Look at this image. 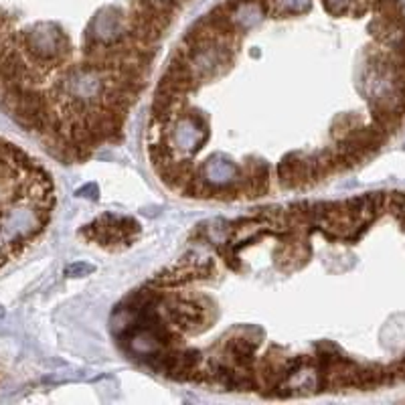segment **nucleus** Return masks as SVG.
Here are the masks:
<instances>
[{
  "label": "nucleus",
  "mask_w": 405,
  "mask_h": 405,
  "mask_svg": "<svg viewBox=\"0 0 405 405\" xmlns=\"http://www.w3.org/2000/svg\"><path fill=\"white\" fill-rule=\"evenodd\" d=\"M23 45L35 61H59L67 53L65 35L53 25H37L23 33Z\"/></svg>",
  "instance_id": "obj_1"
},
{
  "label": "nucleus",
  "mask_w": 405,
  "mask_h": 405,
  "mask_svg": "<svg viewBox=\"0 0 405 405\" xmlns=\"http://www.w3.org/2000/svg\"><path fill=\"white\" fill-rule=\"evenodd\" d=\"M4 314H6V310H4V306H0V318H4Z\"/></svg>",
  "instance_id": "obj_4"
},
{
  "label": "nucleus",
  "mask_w": 405,
  "mask_h": 405,
  "mask_svg": "<svg viewBox=\"0 0 405 405\" xmlns=\"http://www.w3.org/2000/svg\"><path fill=\"white\" fill-rule=\"evenodd\" d=\"M96 270L91 264H85V262H75V264H71L65 273L67 276H71V278H81V276H87V273H91V271Z\"/></svg>",
  "instance_id": "obj_2"
},
{
  "label": "nucleus",
  "mask_w": 405,
  "mask_h": 405,
  "mask_svg": "<svg viewBox=\"0 0 405 405\" xmlns=\"http://www.w3.org/2000/svg\"><path fill=\"white\" fill-rule=\"evenodd\" d=\"M78 195L80 197H89V199H98V187L96 185H87V187L78 190Z\"/></svg>",
  "instance_id": "obj_3"
}]
</instances>
